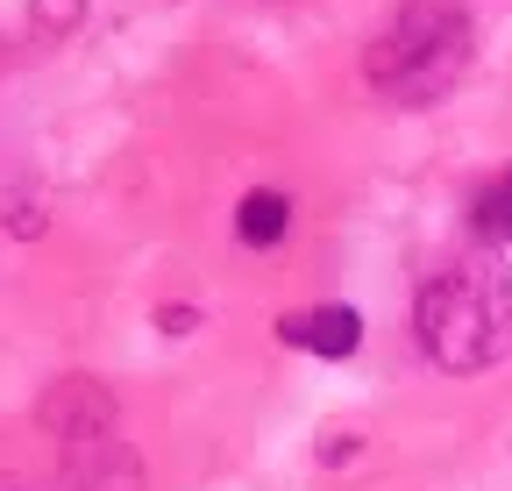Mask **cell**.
Here are the masks:
<instances>
[{
  "label": "cell",
  "mask_w": 512,
  "mask_h": 491,
  "mask_svg": "<svg viewBox=\"0 0 512 491\" xmlns=\"http://www.w3.org/2000/svg\"><path fill=\"white\" fill-rule=\"evenodd\" d=\"M413 335L420 349L456 378H477L512 349V271L491 242L463 257H441V271L420 278L413 299Z\"/></svg>",
  "instance_id": "1"
},
{
  "label": "cell",
  "mask_w": 512,
  "mask_h": 491,
  "mask_svg": "<svg viewBox=\"0 0 512 491\" xmlns=\"http://www.w3.org/2000/svg\"><path fill=\"white\" fill-rule=\"evenodd\" d=\"M192 328V306H164V335H185Z\"/></svg>",
  "instance_id": "6"
},
{
  "label": "cell",
  "mask_w": 512,
  "mask_h": 491,
  "mask_svg": "<svg viewBox=\"0 0 512 491\" xmlns=\"http://www.w3.org/2000/svg\"><path fill=\"white\" fill-rule=\"evenodd\" d=\"M470 65V8L463 0H399L363 50V79L399 107H427Z\"/></svg>",
  "instance_id": "2"
},
{
  "label": "cell",
  "mask_w": 512,
  "mask_h": 491,
  "mask_svg": "<svg viewBox=\"0 0 512 491\" xmlns=\"http://www.w3.org/2000/svg\"><path fill=\"white\" fill-rule=\"evenodd\" d=\"M285 228H292V200H285V193H249V200L235 207V235L249 242V250L285 242Z\"/></svg>",
  "instance_id": "4"
},
{
  "label": "cell",
  "mask_w": 512,
  "mask_h": 491,
  "mask_svg": "<svg viewBox=\"0 0 512 491\" xmlns=\"http://www.w3.org/2000/svg\"><path fill=\"white\" fill-rule=\"evenodd\" d=\"M278 335L292 349H313V356H356L363 321H356V306H313V314H285Z\"/></svg>",
  "instance_id": "3"
},
{
  "label": "cell",
  "mask_w": 512,
  "mask_h": 491,
  "mask_svg": "<svg viewBox=\"0 0 512 491\" xmlns=\"http://www.w3.org/2000/svg\"><path fill=\"white\" fill-rule=\"evenodd\" d=\"M470 228H477V242H512V171H498L491 186L470 200Z\"/></svg>",
  "instance_id": "5"
}]
</instances>
